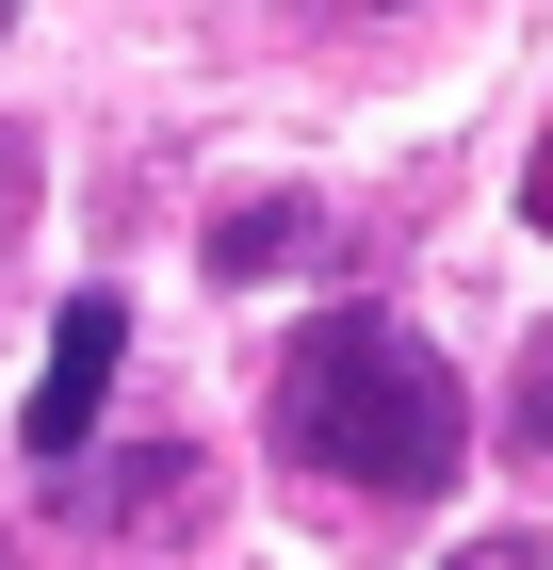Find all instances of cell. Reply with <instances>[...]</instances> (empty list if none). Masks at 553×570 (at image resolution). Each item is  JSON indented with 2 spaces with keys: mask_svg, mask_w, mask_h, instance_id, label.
I'll use <instances>...</instances> for the list:
<instances>
[{
  "mask_svg": "<svg viewBox=\"0 0 553 570\" xmlns=\"http://www.w3.org/2000/svg\"><path fill=\"white\" fill-rule=\"evenodd\" d=\"M277 456L309 489H358V505H440L472 456V392L440 375L424 326L391 309H309L294 358H277Z\"/></svg>",
  "mask_w": 553,
  "mask_h": 570,
  "instance_id": "obj_1",
  "label": "cell"
},
{
  "mask_svg": "<svg viewBox=\"0 0 553 570\" xmlns=\"http://www.w3.org/2000/svg\"><path fill=\"white\" fill-rule=\"evenodd\" d=\"M115 358H130V309H115V294H66V326H49V375H33V407H17V440H33L49 473L98 440V407H115Z\"/></svg>",
  "mask_w": 553,
  "mask_h": 570,
  "instance_id": "obj_2",
  "label": "cell"
},
{
  "mask_svg": "<svg viewBox=\"0 0 553 570\" xmlns=\"http://www.w3.org/2000/svg\"><path fill=\"white\" fill-rule=\"evenodd\" d=\"M309 228H326L309 196H260V213L213 228V277H277V262H309Z\"/></svg>",
  "mask_w": 553,
  "mask_h": 570,
  "instance_id": "obj_3",
  "label": "cell"
},
{
  "mask_svg": "<svg viewBox=\"0 0 553 570\" xmlns=\"http://www.w3.org/2000/svg\"><path fill=\"white\" fill-rule=\"evenodd\" d=\"M33 228V131H0V245Z\"/></svg>",
  "mask_w": 553,
  "mask_h": 570,
  "instance_id": "obj_4",
  "label": "cell"
},
{
  "mask_svg": "<svg viewBox=\"0 0 553 570\" xmlns=\"http://www.w3.org/2000/svg\"><path fill=\"white\" fill-rule=\"evenodd\" d=\"M521 440H537V456H553V358H537V375H521Z\"/></svg>",
  "mask_w": 553,
  "mask_h": 570,
  "instance_id": "obj_5",
  "label": "cell"
},
{
  "mask_svg": "<svg viewBox=\"0 0 553 570\" xmlns=\"http://www.w3.org/2000/svg\"><path fill=\"white\" fill-rule=\"evenodd\" d=\"M521 213H537V228H553V147H537V179H521Z\"/></svg>",
  "mask_w": 553,
  "mask_h": 570,
  "instance_id": "obj_6",
  "label": "cell"
},
{
  "mask_svg": "<svg viewBox=\"0 0 553 570\" xmlns=\"http://www.w3.org/2000/svg\"><path fill=\"white\" fill-rule=\"evenodd\" d=\"M0 33H17V0H0Z\"/></svg>",
  "mask_w": 553,
  "mask_h": 570,
  "instance_id": "obj_7",
  "label": "cell"
}]
</instances>
